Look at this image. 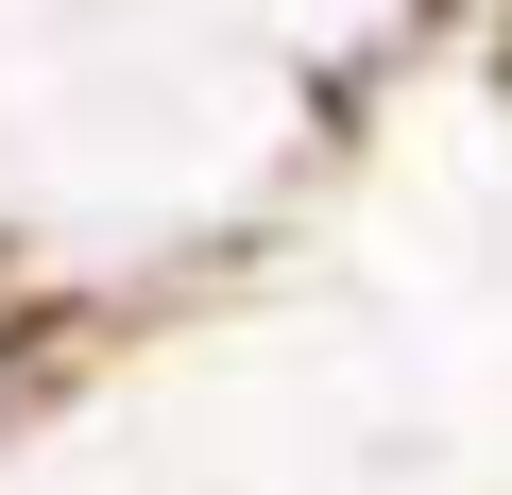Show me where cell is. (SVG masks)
I'll return each instance as SVG.
<instances>
[{
	"label": "cell",
	"mask_w": 512,
	"mask_h": 495,
	"mask_svg": "<svg viewBox=\"0 0 512 495\" xmlns=\"http://www.w3.org/2000/svg\"><path fill=\"white\" fill-rule=\"evenodd\" d=\"M18 393H35V291L0 274V410H18Z\"/></svg>",
	"instance_id": "obj_1"
}]
</instances>
